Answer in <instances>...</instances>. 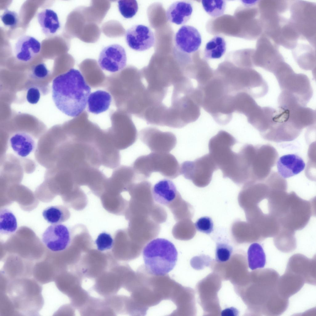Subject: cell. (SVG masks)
I'll return each mask as SVG.
<instances>
[{
  "mask_svg": "<svg viewBox=\"0 0 316 316\" xmlns=\"http://www.w3.org/2000/svg\"><path fill=\"white\" fill-rule=\"evenodd\" d=\"M180 68L143 73L148 114L153 125L181 128L193 123L198 115L193 80L185 69Z\"/></svg>",
  "mask_w": 316,
  "mask_h": 316,
  "instance_id": "obj_1",
  "label": "cell"
},
{
  "mask_svg": "<svg viewBox=\"0 0 316 316\" xmlns=\"http://www.w3.org/2000/svg\"><path fill=\"white\" fill-rule=\"evenodd\" d=\"M52 98L57 109L75 117L85 111L91 88L78 70L71 69L56 77L52 86Z\"/></svg>",
  "mask_w": 316,
  "mask_h": 316,
  "instance_id": "obj_2",
  "label": "cell"
},
{
  "mask_svg": "<svg viewBox=\"0 0 316 316\" xmlns=\"http://www.w3.org/2000/svg\"><path fill=\"white\" fill-rule=\"evenodd\" d=\"M145 266L151 274L163 276L175 266L178 253L174 244L163 238L154 239L148 243L143 251Z\"/></svg>",
  "mask_w": 316,
  "mask_h": 316,
  "instance_id": "obj_3",
  "label": "cell"
},
{
  "mask_svg": "<svg viewBox=\"0 0 316 316\" xmlns=\"http://www.w3.org/2000/svg\"><path fill=\"white\" fill-rule=\"evenodd\" d=\"M201 94L200 106L218 123H224L231 117V95L220 79L214 74L203 86L198 88Z\"/></svg>",
  "mask_w": 316,
  "mask_h": 316,
  "instance_id": "obj_4",
  "label": "cell"
},
{
  "mask_svg": "<svg viewBox=\"0 0 316 316\" xmlns=\"http://www.w3.org/2000/svg\"><path fill=\"white\" fill-rule=\"evenodd\" d=\"M141 180L149 178L153 172H159L167 178L173 179L180 174V166L175 157L168 153L152 152L137 158L132 167Z\"/></svg>",
  "mask_w": 316,
  "mask_h": 316,
  "instance_id": "obj_5",
  "label": "cell"
},
{
  "mask_svg": "<svg viewBox=\"0 0 316 316\" xmlns=\"http://www.w3.org/2000/svg\"><path fill=\"white\" fill-rule=\"evenodd\" d=\"M215 74L232 95L242 92L256 95L262 90L264 84L262 75L252 69L220 71Z\"/></svg>",
  "mask_w": 316,
  "mask_h": 316,
  "instance_id": "obj_6",
  "label": "cell"
},
{
  "mask_svg": "<svg viewBox=\"0 0 316 316\" xmlns=\"http://www.w3.org/2000/svg\"><path fill=\"white\" fill-rule=\"evenodd\" d=\"M281 91L295 97L303 106H306L312 98L313 91L308 77L296 73L286 62L283 63L273 73Z\"/></svg>",
  "mask_w": 316,
  "mask_h": 316,
  "instance_id": "obj_7",
  "label": "cell"
},
{
  "mask_svg": "<svg viewBox=\"0 0 316 316\" xmlns=\"http://www.w3.org/2000/svg\"><path fill=\"white\" fill-rule=\"evenodd\" d=\"M289 19L300 37L315 48L316 4L302 0L289 2Z\"/></svg>",
  "mask_w": 316,
  "mask_h": 316,
  "instance_id": "obj_8",
  "label": "cell"
},
{
  "mask_svg": "<svg viewBox=\"0 0 316 316\" xmlns=\"http://www.w3.org/2000/svg\"><path fill=\"white\" fill-rule=\"evenodd\" d=\"M313 201L303 199L294 192L290 193L287 210L278 221L281 226L294 231L303 229L315 214Z\"/></svg>",
  "mask_w": 316,
  "mask_h": 316,
  "instance_id": "obj_9",
  "label": "cell"
},
{
  "mask_svg": "<svg viewBox=\"0 0 316 316\" xmlns=\"http://www.w3.org/2000/svg\"><path fill=\"white\" fill-rule=\"evenodd\" d=\"M111 127L107 131L114 146L118 150L129 147L136 141L137 131L131 115L118 110L110 114Z\"/></svg>",
  "mask_w": 316,
  "mask_h": 316,
  "instance_id": "obj_10",
  "label": "cell"
},
{
  "mask_svg": "<svg viewBox=\"0 0 316 316\" xmlns=\"http://www.w3.org/2000/svg\"><path fill=\"white\" fill-rule=\"evenodd\" d=\"M218 169L209 154L196 159L187 161L180 166L181 174L186 179L192 181L196 186L204 187L210 183L213 172Z\"/></svg>",
  "mask_w": 316,
  "mask_h": 316,
  "instance_id": "obj_11",
  "label": "cell"
},
{
  "mask_svg": "<svg viewBox=\"0 0 316 316\" xmlns=\"http://www.w3.org/2000/svg\"><path fill=\"white\" fill-rule=\"evenodd\" d=\"M237 142L234 137L223 130L220 131L210 139L209 154L218 169L222 171L230 163L235 153L232 148Z\"/></svg>",
  "mask_w": 316,
  "mask_h": 316,
  "instance_id": "obj_12",
  "label": "cell"
},
{
  "mask_svg": "<svg viewBox=\"0 0 316 316\" xmlns=\"http://www.w3.org/2000/svg\"><path fill=\"white\" fill-rule=\"evenodd\" d=\"M254 57V65L272 73L284 61L277 45L273 44L270 39L263 33L258 38Z\"/></svg>",
  "mask_w": 316,
  "mask_h": 316,
  "instance_id": "obj_13",
  "label": "cell"
},
{
  "mask_svg": "<svg viewBox=\"0 0 316 316\" xmlns=\"http://www.w3.org/2000/svg\"><path fill=\"white\" fill-rule=\"evenodd\" d=\"M141 141L153 152L168 153L176 146L177 139L171 132H163L154 127L142 129L139 133Z\"/></svg>",
  "mask_w": 316,
  "mask_h": 316,
  "instance_id": "obj_14",
  "label": "cell"
},
{
  "mask_svg": "<svg viewBox=\"0 0 316 316\" xmlns=\"http://www.w3.org/2000/svg\"><path fill=\"white\" fill-rule=\"evenodd\" d=\"M127 57L125 49L117 44L107 46L101 51L98 62L102 69L111 73L123 70L125 67Z\"/></svg>",
  "mask_w": 316,
  "mask_h": 316,
  "instance_id": "obj_15",
  "label": "cell"
},
{
  "mask_svg": "<svg viewBox=\"0 0 316 316\" xmlns=\"http://www.w3.org/2000/svg\"><path fill=\"white\" fill-rule=\"evenodd\" d=\"M42 240L51 251L61 252L66 249L70 243V231L69 228L63 224H52L43 233Z\"/></svg>",
  "mask_w": 316,
  "mask_h": 316,
  "instance_id": "obj_16",
  "label": "cell"
},
{
  "mask_svg": "<svg viewBox=\"0 0 316 316\" xmlns=\"http://www.w3.org/2000/svg\"><path fill=\"white\" fill-rule=\"evenodd\" d=\"M268 185L252 181L244 185L239 193L238 201L244 212L259 206L260 203L268 196Z\"/></svg>",
  "mask_w": 316,
  "mask_h": 316,
  "instance_id": "obj_17",
  "label": "cell"
},
{
  "mask_svg": "<svg viewBox=\"0 0 316 316\" xmlns=\"http://www.w3.org/2000/svg\"><path fill=\"white\" fill-rule=\"evenodd\" d=\"M125 38L128 46L137 51L148 50L155 43L153 31L149 27L142 24L134 25L128 29L126 32Z\"/></svg>",
  "mask_w": 316,
  "mask_h": 316,
  "instance_id": "obj_18",
  "label": "cell"
},
{
  "mask_svg": "<svg viewBox=\"0 0 316 316\" xmlns=\"http://www.w3.org/2000/svg\"><path fill=\"white\" fill-rule=\"evenodd\" d=\"M176 48L184 53L190 54L197 51L202 41L201 34L193 26L184 25L177 31L174 37Z\"/></svg>",
  "mask_w": 316,
  "mask_h": 316,
  "instance_id": "obj_19",
  "label": "cell"
},
{
  "mask_svg": "<svg viewBox=\"0 0 316 316\" xmlns=\"http://www.w3.org/2000/svg\"><path fill=\"white\" fill-rule=\"evenodd\" d=\"M159 224L149 216H134L133 239L143 245L155 238L160 232Z\"/></svg>",
  "mask_w": 316,
  "mask_h": 316,
  "instance_id": "obj_20",
  "label": "cell"
},
{
  "mask_svg": "<svg viewBox=\"0 0 316 316\" xmlns=\"http://www.w3.org/2000/svg\"><path fill=\"white\" fill-rule=\"evenodd\" d=\"M315 258L309 259L302 254H295L289 259L286 270L301 276L305 282L315 285Z\"/></svg>",
  "mask_w": 316,
  "mask_h": 316,
  "instance_id": "obj_21",
  "label": "cell"
},
{
  "mask_svg": "<svg viewBox=\"0 0 316 316\" xmlns=\"http://www.w3.org/2000/svg\"><path fill=\"white\" fill-rule=\"evenodd\" d=\"M41 44L34 37L28 35L20 37L15 44L14 52L18 60L27 62L31 60L40 52Z\"/></svg>",
  "mask_w": 316,
  "mask_h": 316,
  "instance_id": "obj_22",
  "label": "cell"
},
{
  "mask_svg": "<svg viewBox=\"0 0 316 316\" xmlns=\"http://www.w3.org/2000/svg\"><path fill=\"white\" fill-rule=\"evenodd\" d=\"M152 193L156 202L168 208L181 195L174 183L166 179L156 184L152 189Z\"/></svg>",
  "mask_w": 316,
  "mask_h": 316,
  "instance_id": "obj_23",
  "label": "cell"
},
{
  "mask_svg": "<svg viewBox=\"0 0 316 316\" xmlns=\"http://www.w3.org/2000/svg\"><path fill=\"white\" fill-rule=\"evenodd\" d=\"M305 167L303 160L295 154H289L281 156L277 162L279 174L282 178H287L297 175L302 171Z\"/></svg>",
  "mask_w": 316,
  "mask_h": 316,
  "instance_id": "obj_24",
  "label": "cell"
},
{
  "mask_svg": "<svg viewBox=\"0 0 316 316\" xmlns=\"http://www.w3.org/2000/svg\"><path fill=\"white\" fill-rule=\"evenodd\" d=\"M193 11L192 3L188 1H181L172 3L166 13L167 20L177 25L186 23L190 19Z\"/></svg>",
  "mask_w": 316,
  "mask_h": 316,
  "instance_id": "obj_25",
  "label": "cell"
},
{
  "mask_svg": "<svg viewBox=\"0 0 316 316\" xmlns=\"http://www.w3.org/2000/svg\"><path fill=\"white\" fill-rule=\"evenodd\" d=\"M305 282L302 277L286 270L285 273L279 278L277 285L278 292L288 298L299 291Z\"/></svg>",
  "mask_w": 316,
  "mask_h": 316,
  "instance_id": "obj_26",
  "label": "cell"
},
{
  "mask_svg": "<svg viewBox=\"0 0 316 316\" xmlns=\"http://www.w3.org/2000/svg\"><path fill=\"white\" fill-rule=\"evenodd\" d=\"M9 143L14 152L22 158L29 156L36 147L35 141L32 136L24 132L13 134L10 137Z\"/></svg>",
  "mask_w": 316,
  "mask_h": 316,
  "instance_id": "obj_27",
  "label": "cell"
},
{
  "mask_svg": "<svg viewBox=\"0 0 316 316\" xmlns=\"http://www.w3.org/2000/svg\"><path fill=\"white\" fill-rule=\"evenodd\" d=\"M233 239L242 243L259 242L263 240L255 227L248 222L236 221L231 228Z\"/></svg>",
  "mask_w": 316,
  "mask_h": 316,
  "instance_id": "obj_28",
  "label": "cell"
},
{
  "mask_svg": "<svg viewBox=\"0 0 316 316\" xmlns=\"http://www.w3.org/2000/svg\"><path fill=\"white\" fill-rule=\"evenodd\" d=\"M292 50L294 59L300 68L306 70L315 69V52L311 45L297 43Z\"/></svg>",
  "mask_w": 316,
  "mask_h": 316,
  "instance_id": "obj_29",
  "label": "cell"
},
{
  "mask_svg": "<svg viewBox=\"0 0 316 316\" xmlns=\"http://www.w3.org/2000/svg\"><path fill=\"white\" fill-rule=\"evenodd\" d=\"M37 20L42 31L47 36L54 34L60 27L57 13L53 10L46 9L37 15Z\"/></svg>",
  "mask_w": 316,
  "mask_h": 316,
  "instance_id": "obj_30",
  "label": "cell"
},
{
  "mask_svg": "<svg viewBox=\"0 0 316 316\" xmlns=\"http://www.w3.org/2000/svg\"><path fill=\"white\" fill-rule=\"evenodd\" d=\"M111 100L112 97L109 92L102 90L93 92L88 98V111L96 114L105 112L109 108Z\"/></svg>",
  "mask_w": 316,
  "mask_h": 316,
  "instance_id": "obj_31",
  "label": "cell"
},
{
  "mask_svg": "<svg viewBox=\"0 0 316 316\" xmlns=\"http://www.w3.org/2000/svg\"><path fill=\"white\" fill-rule=\"evenodd\" d=\"M295 234L294 231L281 226L278 233L273 237L275 246L283 252H292L297 246Z\"/></svg>",
  "mask_w": 316,
  "mask_h": 316,
  "instance_id": "obj_32",
  "label": "cell"
},
{
  "mask_svg": "<svg viewBox=\"0 0 316 316\" xmlns=\"http://www.w3.org/2000/svg\"><path fill=\"white\" fill-rule=\"evenodd\" d=\"M70 215L69 209L63 205L48 206L42 212L44 219L52 224H60L66 222L69 218Z\"/></svg>",
  "mask_w": 316,
  "mask_h": 316,
  "instance_id": "obj_33",
  "label": "cell"
},
{
  "mask_svg": "<svg viewBox=\"0 0 316 316\" xmlns=\"http://www.w3.org/2000/svg\"><path fill=\"white\" fill-rule=\"evenodd\" d=\"M226 50L225 39L220 36H216L206 44L204 55L207 59H219L222 57Z\"/></svg>",
  "mask_w": 316,
  "mask_h": 316,
  "instance_id": "obj_34",
  "label": "cell"
},
{
  "mask_svg": "<svg viewBox=\"0 0 316 316\" xmlns=\"http://www.w3.org/2000/svg\"><path fill=\"white\" fill-rule=\"evenodd\" d=\"M247 260L248 266L252 270L264 267L266 262V256L261 245L254 243L250 245L247 251Z\"/></svg>",
  "mask_w": 316,
  "mask_h": 316,
  "instance_id": "obj_35",
  "label": "cell"
},
{
  "mask_svg": "<svg viewBox=\"0 0 316 316\" xmlns=\"http://www.w3.org/2000/svg\"><path fill=\"white\" fill-rule=\"evenodd\" d=\"M196 233L195 225L191 219H185L177 222L172 230L174 237L181 240L190 239L194 236Z\"/></svg>",
  "mask_w": 316,
  "mask_h": 316,
  "instance_id": "obj_36",
  "label": "cell"
},
{
  "mask_svg": "<svg viewBox=\"0 0 316 316\" xmlns=\"http://www.w3.org/2000/svg\"><path fill=\"white\" fill-rule=\"evenodd\" d=\"M16 218L12 211L6 208L0 210V232L2 235L14 233L17 228Z\"/></svg>",
  "mask_w": 316,
  "mask_h": 316,
  "instance_id": "obj_37",
  "label": "cell"
},
{
  "mask_svg": "<svg viewBox=\"0 0 316 316\" xmlns=\"http://www.w3.org/2000/svg\"><path fill=\"white\" fill-rule=\"evenodd\" d=\"M202 4L206 13L213 18H217L222 15L226 5L224 0H202Z\"/></svg>",
  "mask_w": 316,
  "mask_h": 316,
  "instance_id": "obj_38",
  "label": "cell"
},
{
  "mask_svg": "<svg viewBox=\"0 0 316 316\" xmlns=\"http://www.w3.org/2000/svg\"><path fill=\"white\" fill-rule=\"evenodd\" d=\"M118 10L125 18H131L136 14L138 9L136 0H119L118 1Z\"/></svg>",
  "mask_w": 316,
  "mask_h": 316,
  "instance_id": "obj_39",
  "label": "cell"
},
{
  "mask_svg": "<svg viewBox=\"0 0 316 316\" xmlns=\"http://www.w3.org/2000/svg\"><path fill=\"white\" fill-rule=\"evenodd\" d=\"M233 247L228 243L218 242L216 243L215 252V260L219 262L228 260L233 252Z\"/></svg>",
  "mask_w": 316,
  "mask_h": 316,
  "instance_id": "obj_40",
  "label": "cell"
},
{
  "mask_svg": "<svg viewBox=\"0 0 316 316\" xmlns=\"http://www.w3.org/2000/svg\"><path fill=\"white\" fill-rule=\"evenodd\" d=\"M95 243L98 250L100 251H103L110 250L112 248L114 244V240L110 234L104 232L98 235Z\"/></svg>",
  "mask_w": 316,
  "mask_h": 316,
  "instance_id": "obj_41",
  "label": "cell"
},
{
  "mask_svg": "<svg viewBox=\"0 0 316 316\" xmlns=\"http://www.w3.org/2000/svg\"><path fill=\"white\" fill-rule=\"evenodd\" d=\"M1 19L5 26L13 29L18 25L19 19L18 14L15 11L6 10L1 15Z\"/></svg>",
  "mask_w": 316,
  "mask_h": 316,
  "instance_id": "obj_42",
  "label": "cell"
},
{
  "mask_svg": "<svg viewBox=\"0 0 316 316\" xmlns=\"http://www.w3.org/2000/svg\"><path fill=\"white\" fill-rule=\"evenodd\" d=\"M194 225L198 231L207 234H210L213 230V222L209 217L205 216L200 218Z\"/></svg>",
  "mask_w": 316,
  "mask_h": 316,
  "instance_id": "obj_43",
  "label": "cell"
},
{
  "mask_svg": "<svg viewBox=\"0 0 316 316\" xmlns=\"http://www.w3.org/2000/svg\"><path fill=\"white\" fill-rule=\"evenodd\" d=\"M40 93L39 89L35 87H31L28 90L26 98L27 101L32 104L37 103L40 98Z\"/></svg>",
  "mask_w": 316,
  "mask_h": 316,
  "instance_id": "obj_44",
  "label": "cell"
},
{
  "mask_svg": "<svg viewBox=\"0 0 316 316\" xmlns=\"http://www.w3.org/2000/svg\"><path fill=\"white\" fill-rule=\"evenodd\" d=\"M48 70L46 65L41 63L35 66L33 69L34 75L39 78H43L46 77L48 73Z\"/></svg>",
  "mask_w": 316,
  "mask_h": 316,
  "instance_id": "obj_45",
  "label": "cell"
},
{
  "mask_svg": "<svg viewBox=\"0 0 316 316\" xmlns=\"http://www.w3.org/2000/svg\"><path fill=\"white\" fill-rule=\"evenodd\" d=\"M239 312L236 308L231 307L227 308L222 310L221 312L222 316H237Z\"/></svg>",
  "mask_w": 316,
  "mask_h": 316,
  "instance_id": "obj_46",
  "label": "cell"
}]
</instances>
